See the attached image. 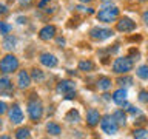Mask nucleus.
Wrapping results in <instances>:
<instances>
[{
    "label": "nucleus",
    "instance_id": "obj_1",
    "mask_svg": "<svg viewBox=\"0 0 148 139\" xmlns=\"http://www.w3.org/2000/svg\"><path fill=\"white\" fill-rule=\"evenodd\" d=\"M119 16V9L117 6H114V5H103V6L100 8V11L97 12V19H99L100 22H105V23H111L113 20H116Z\"/></svg>",
    "mask_w": 148,
    "mask_h": 139
},
{
    "label": "nucleus",
    "instance_id": "obj_2",
    "mask_svg": "<svg viewBox=\"0 0 148 139\" xmlns=\"http://www.w3.org/2000/svg\"><path fill=\"white\" fill-rule=\"evenodd\" d=\"M28 114L32 122H39L42 114H43V105L39 99H31L28 102Z\"/></svg>",
    "mask_w": 148,
    "mask_h": 139
},
{
    "label": "nucleus",
    "instance_id": "obj_3",
    "mask_svg": "<svg viewBox=\"0 0 148 139\" xmlns=\"http://www.w3.org/2000/svg\"><path fill=\"white\" fill-rule=\"evenodd\" d=\"M17 68H18V60H17L16 56L8 54V56H5V57L0 60V71L5 73V74L14 73Z\"/></svg>",
    "mask_w": 148,
    "mask_h": 139
},
{
    "label": "nucleus",
    "instance_id": "obj_4",
    "mask_svg": "<svg viewBox=\"0 0 148 139\" xmlns=\"http://www.w3.org/2000/svg\"><path fill=\"white\" fill-rule=\"evenodd\" d=\"M131 68H133V60L130 57H119L113 63V70L117 74H122V73L125 74V73L131 71Z\"/></svg>",
    "mask_w": 148,
    "mask_h": 139
},
{
    "label": "nucleus",
    "instance_id": "obj_5",
    "mask_svg": "<svg viewBox=\"0 0 148 139\" xmlns=\"http://www.w3.org/2000/svg\"><path fill=\"white\" fill-rule=\"evenodd\" d=\"M57 93L65 94L66 99H74L76 97V85L71 81H62L57 85Z\"/></svg>",
    "mask_w": 148,
    "mask_h": 139
},
{
    "label": "nucleus",
    "instance_id": "obj_6",
    "mask_svg": "<svg viewBox=\"0 0 148 139\" xmlns=\"http://www.w3.org/2000/svg\"><path fill=\"white\" fill-rule=\"evenodd\" d=\"M100 128H102V131L106 133V134H116L119 130V125L113 118L106 116V118H103L100 120Z\"/></svg>",
    "mask_w": 148,
    "mask_h": 139
},
{
    "label": "nucleus",
    "instance_id": "obj_7",
    "mask_svg": "<svg viewBox=\"0 0 148 139\" xmlns=\"http://www.w3.org/2000/svg\"><path fill=\"white\" fill-rule=\"evenodd\" d=\"M90 34H91L92 39H96V40H106V39H110V37H113L114 32H113V30H108V28L96 26L91 30Z\"/></svg>",
    "mask_w": 148,
    "mask_h": 139
},
{
    "label": "nucleus",
    "instance_id": "obj_8",
    "mask_svg": "<svg viewBox=\"0 0 148 139\" xmlns=\"http://www.w3.org/2000/svg\"><path fill=\"white\" fill-rule=\"evenodd\" d=\"M8 116H9V120H11L12 124H22L23 122V111L17 104L12 105V108L9 110Z\"/></svg>",
    "mask_w": 148,
    "mask_h": 139
},
{
    "label": "nucleus",
    "instance_id": "obj_9",
    "mask_svg": "<svg viewBox=\"0 0 148 139\" xmlns=\"http://www.w3.org/2000/svg\"><path fill=\"white\" fill-rule=\"evenodd\" d=\"M117 30L122 31V32H131V31L136 30V23H134L131 19L123 17V19H120V20L117 22Z\"/></svg>",
    "mask_w": 148,
    "mask_h": 139
},
{
    "label": "nucleus",
    "instance_id": "obj_10",
    "mask_svg": "<svg viewBox=\"0 0 148 139\" xmlns=\"http://www.w3.org/2000/svg\"><path fill=\"white\" fill-rule=\"evenodd\" d=\"M99 120H100V114L96 108H90L86 111V124L90 127H96L99 124Z\"/></svg>",
    "mask_w": 148,
    "mask_h": 139
},
{
    "label": "nucleus",
    "instance_id": "obj_11",
    "mask_svg": "<svg viewBox=\"0 0 148 139\" xmlns=\"http://www.w3.org/2000/svg\"><path fill=\"white\" fill-rule=\"evenodd\" d=\"M40 63L45 65L48 68H54L57 65V59H56L54 54H49V53H43L40 56Z\"/></svg>",
    "mask_w": 148,
    "mask_h": 139
},
{
    "label": "nucleus",
    "instance_id": "obj_12",
    "mask_svg": "<svg viewBox=\"0 0 148 139\" xmlns=\"http://www.w3.org/2000/svg\"><path fill=\"white\" fill-rule=\"evenodd\" d=\"M54 34H56V26H53V25H46V26H43L40 30V32H39V37L42 40H51L54 37Z\"/></svg>",
    "mask_w": 148,
    "mask_h": 139
},
{
    "label": "nucleus",
    "instance_id": "obj_13",
    "mask_svg": "<svg viewBox=\"0 0 148 139\" xmlns=\"http://www.w3.org/2000/svg\"><path fill=\"white\" fill-rule=\"evenodd\" d=\"M17 83H18V88H28L29 87V83H31V77H29V74H28L26 71H20L18 73V81H17Z\"/></svg>",
    "mask_w": 148,
    "mask_h": 139
},
{
    "label": "nucleus",
    "instance_id": "obj_14",
    "mask_svg": "<svg viewBox=\"0 0 148 139\" xmlns=\"http://www.w3.org/2000/svg\"><path fill=\"white\" fill-rule=\"evenodd\" d=\"M127 96H128L127 90H125V88H119V90L113 94V100H114L117 105H122L123 102L127 100Z\"/></svg>",
    "mask_w": 148,
    "mask_h": 139
},
{
    "label": "nucleus",
    "instance_id": "obj_15",
    "mask_svg": "<svg viewBox=\"0 0 148 139\" xmlns=\"http://www.w3.org/2000/svg\"><path fill=\"white\" fill-rule=\"evenodd\" d=\"M12 90V82L9 81V77L2 76L0 77V91H11Z\"/></svg>",
    "mask_w": 148,
    "mask_h": 139
},
{
    "label": "nucleus",
    "instance_id": "obj_16",
    "mask_svg": "<svg viewBox=\"0 0 148 139\" xmlns=\"http://www.w3.org/2000/svg\"><path fill=\"white\" fill-rule=\"evenodd\" d=\"M65 119H66L68 122L77 124V122H80V114H79L77 110H69L68 113H66V116H65Z\"/></svg>",
    "mask_w": 148,
    "mask_h": 139
},
{
    "label": "nucleus",
    "instance_id": "obj_17",
    "mask_svg": "<svg viewBox=\"0 0 148 139\" xmlns=\"http://www.w3.org/2000/svg\"><path fill=\"white\" fill-rule=\"evenodd\" d=\"M111 85H113V83H111V81H110L108 77H100L99 81H97V88H99V90H102V91L110 90Z\"/></svg>",
    "mask_w": 148,
    "mask_h": 139
},
{
    "label": "nucleus",
    "instance_id": "obj_18",
    "mask_svg": "<svg viewBox=\"0 0 148 139\" xmlns=\"http://www.w3.org/2000/svg\"><path fill=\"white\" fill-rule=\"evenodd\" d=\"M46 131L49 134H53V136H59V134L62 133V128H60V125H57L56 122H49L46 125Z\"/></svg>",
    "mask_w": 148,
    "mask_h": 139
},
{
    "label": "nucleus",
    "instance_id": "obj_19",
    "mask_svg": "<svg viewBox=\"0 0 148 139\" xmlns=\"http://www.w3.org/2000/svg\"><path fill=\"white\" fill-rule=\"evenodd\" d=\"M113 119L116 120V122H117V125H125V122H127V116H125L123 110H117V111H114Z\"/></svg>",
    "mask_w": 148,
    "mask_h": 139
},
{
    "label": "nucleus",
    "instance_id": "obj_20",
    "mask_svg": "<svg viewBox=\"0 0 148 139\" xmlns=\"http://www.w3.org/2000/svg\"><path fill=\"white\" fill-rule=\"evenodd\" d=\"M16 43H17V39H16V37L8 36L6 39L3 40V48H5V50H12L14 46H16Z\"/></svg>",
    "mask_w": 148,
    "mask_h": 139
},
{
    "label": "nucleus",
    "instance_id": "obj_21",
    "mask_svg": "<svg viewBox=\"0 0 148 139\" xmlns=\"http://www.w3.org/2000/svg\"><path fill=\"white\" fill-rule=\"evenodd\" d=\"M92 68H94V63L91 60H82V62H79V70L80 71H91Z\"/></svg>",
    "mask_w": 148,
    "mask_h": 139
},
{
    "label": "nucleus",
    "instance_id": "obj_22",
    "mask_svg": "<svg viewBox=\"0 0 148 139\" xmlns=\"http://www.w3.org/2000/svg\"><path fill=\"white\" fill-rule=\"evenodd\" d=\"M136 74L142 79V81H147L148 79V65H140V67L137 68Z\"/></svg>",
    "mask_w": 148,
    "mask_h": 139
},
{
    "label": "nucleus",
    "instance_id": "obj_23",
    "mask_svg": "<svg viewBox=\"0 0 148 139\" xmlns=\"http://www.w3.org/2000/svg\"><path fill=\"white\" fill-rule=\"evenodd\" d=\"M29 128H18L16 131V138L17 139H23V138H29Z\"/></svg>",
    "mask_w": 148,
    "mask_h": 139
},
{
    "label": "nucleus",
    "instance_id": "obj_24",
    "mask_svg": "<svg viewBox=\"0 0 148 139\" xmlns=\"http://www.w3.org/2000/svg\"><path fill=\"white\" fill-rule=\"evenodd\" d=\"M133 136L134 138H140V139H147L148 138V131H147V130H143V128H137V130H134V131H133Z\"/></svg>",
    "mask_w": 148,
    "mask_h": 139
},
{
    "label": "nucleus",
    "instance_id": "obj_25",
    "mask_svg": "<svg viewBox=\"0 0 148 139\" xmlns=\"http://www.w3.org/2000/svg\"><path fill=\"white\" fill-rule=\"evenodd\" d=\"M32 79H34V81H37V82H42L45 79V74L40 71V70H32Z\"/></svg>",
    "mask_w": 148,
    "mask_h": 139
},
{
    "label": "nucleus",
    "instance_id": "obj_26",
    "mask_svg": "<svg viewBox=\"0 0 148 139\" xmlns=\"http://www.w3.org/2000/svg\"><path fill=\"white\" fill-rule=\"evenodd\" d=\"M11 30H12V28H11V25H9V23L0 22V32H2V34H8Z\"/></svg>",
    "mask_w": 148,
    "mask_h": 139
},
{
    "label": "nucleus",
    "instance_id": "obj_27",
    "mask_svg": "<svg viewBox=\"0 0 148 139\" xmlns=\"http://www.w3.org/2000/svg\"><path fill=\"white\" fill-rule=\"evenodd\" d=\"M117 82L120 83V85H131L133 79H131V77H123V79H119Z\"/></svg>",
    "mask_w": 148,
    "mask_h": 139
},
{
    "label": "nucleus",
    "instance_id": "obj_28",
    "mask_svg": "<svg viewBox=\"0 0 148 139\" xmlns=\"http://www.w3.org/2000/svg\"><path fill=\"white\" fill-rule=\"evenodd\" d=\"M127 108H128V111H130V113H131V114H139V110H137V108H134V107L128 105Z\"/></svg>",
    "mask_w": 148,
    "mask_h": 139
},
{
    "label": "nucleus",
    "instance_id": "obj_29",
    "mask_svg": "<svg viewBox=\"0 0 148 139\" xmlns=\"http://www.w3.org/2000/svg\"><path fill=\"white\" fill-rule=\"evenodd\" d=\"M48 3H49V0H40V2H39V5H37V6H39V8L42 9V8H45L46 5H48Z\"/></svg>",
    "mask_w": 148,
    "mask_h": 139
},
{
    "label": "nucleus",
    "instance_id": "obj_30",
    "mask_svg": "<svg viewBox=\"0 0 148 139\" xmlns=\"http://www.w3.org/2000/svg\"><path fill=\"white\" fill-rule=\"evenodd\" d=\"M5 111H6V104H5V102H2V100H0V114H3Z\"/></svg>",
    "mask_w": 148,
    "mask_h": 139
},
{
    "label": "nucleus",
    "instance_id": "obj_31",
    "mask_svg": "<svg viewBox=\"0 0 148 139\" xmlns=\"http://www.w3.org/2000/svg\"><path fill=\"white\" fill-rule=\"evenodd\" d=\"M147 97H148V94H147L145 91H142V93H140V96H139V99H140L142 102H147Z\"/></svg>",
    "mask_w": 148,
    "mask_h": 139
},
{
    "label": "nucleus",
    "instance_id": "obj_32",
    "mask_svg": "<svg viewBox=\"0 0 148 139\" xmlns=\"http://www.w3.org/2000/svg\"><path fill=\"white\" fill-rule=\"evenodd\" d=\"M8 12V8L5 5H0V14H6Z\"/></svg>",
    "mask_w": 148,
    "mask_h": 139
},
{
    "label": "nucleus",
    "instance_id": "obj_33",
    "mask_svg": "<svg viewBox=\"0 0 148 139\" xmlns=\"http://www.w3.org/2000/svg\"><path fill=\"white\" fill-rule=\"evenodd\" d=\"M143 22H145L147 25H148V9H147L145 12H143Z\"/></svg>",
    "mask_w": 148,
    "mask_h": 139
},
{
    "label": "nucleus",
    "instance_id": "obj_34",
    "mask_svg": "<svg viewBox=\"0 0 148 139\" xmlns=\"http://www.w3.org/2000/svg\"><path fill=\"white\" fill-rule=\"evenodd\" d=\"M57 43H60V45H63V43H65V40L62 39V37H59V39H57Z\"/></svg>",
    "mask_w": 148,
    "mask_h": 139
},
{
    "label": "nucleus",
    "instance_id": "obj_35",
    "mask_svg": "<svg viewBox=\"0 0 148 139\" xmlns=\"http://www.w3.org/2000/svg\"><path fill=\"white\" fill-rule=\"evenodd\" d=\"M23 22H26V19H23V17H18V23H23Z\"/></svg>",
    "mask_w": 148,
    "mask_h": 139
},
{
    "label": "nucleus",
    "instance_id": "obj_36",
    "mask_svg": "<svg viewBox=\"0 0 148 139\" xmlns=\"http://www.w3.org/2000/svg\"><path fill=\"white\" fill-rule=\"evenodd\" d=\"M82 3H86V2H92V0H80Z\"/></svg>",
    "mask_w": 148,
    "mask_h": 139
},
{
    "label": "nucleus",
    "instance_id": "obj_37",
    "mask_svg": "<svg viewBox=\"0 0 148 139\" xmlns=\"http://www.w3.org/2000/svg\"><path fill=\"white\" fill-rule=\"evenodd\" d=\"M0 125H2V119H0Z\"/></svg>",
    "mask_w": 148,
    "mask_h": 139
},
{
    "label": "nucleus",
    "instance_id": "obj_38",
    "mask_svg": "<svg viewBox=\"0 0 148 139\" xmlns=\"http://www.w3.org/2000/svg\"><path fill=\"white\" fill-rule=\"evenodd\" d=\"M147 104H148V97H147Z\"/></svg>",
    "mask_w": 148,
    "mask_h": 139
},
{
    "label": "nucleus",
    "instance_id": "obj_39",
    "mask_svg": "<svg viewBox=\"0 0 148 139\" xmlns=\"http://www.w3.org/2000/svg\"><path fill=\"white\" fill-rule=\"evenodd\" d=\"M103 2H108V0H103Z\"/></svg>",
    "mask_w": 148,
    "mask_h": 139
}]
</instances>
